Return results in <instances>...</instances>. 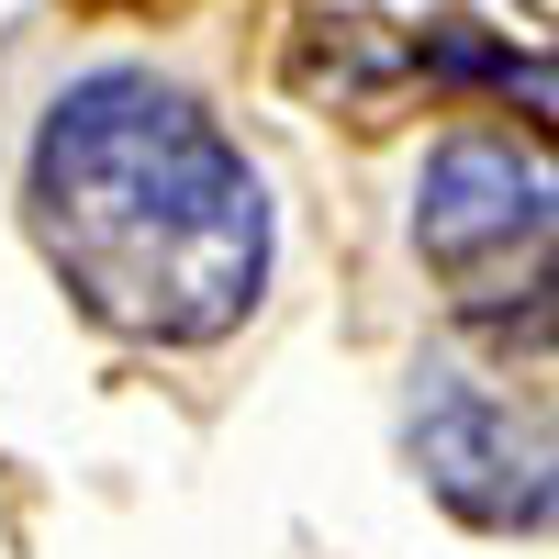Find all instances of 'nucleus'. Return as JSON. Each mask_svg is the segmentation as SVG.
<instances>
[{
    "label": "nucleus",
    "instance_id": "3",
    "mask_svg": "<svg viewBox=\"0 0 559 559\" xmlns=\"http://www.w3.org/2000/svg\"><path fill=\"white\" fill-rule=\"evenodd\" d=\"M403 459H414V481H426L459 526H481V537H537L548 526V426L515 403V392H492L481 369H459V358H414V381H403Z\"/></svg>",
    "mask_w": 559,
    "mask_h": 559
},
{
    "label": "nucleus",
    "instance_id": "4",
    "mask_svg": "<svg viewBox=\"0 0 559 559\" xmlns=\"http://www.w3.org/2000/svg\"><path fill=\"white\" fill-rule=\"evenodd\" d=\"M403 68H426L437 90H492V102L548 112V57L515 45V34H492V23H471V12H426L403 34Z\"/></svg>",
    "mask_w": 559,
    "mask_h": 559
},
{
    "label": "nucleus",
    "instance_id": "1",
    "mask_svg": "<svg viewBox=\"0 0 559 559\" xmlns=\"http://www.w3.org/2000/svg\"><path fill=\"white\" fill-rule=\"evenodd\" d=\"M23 224L57 292L123 347H224L269 292L280 213L202 90L79 68L23 146Z\"/></svg>",
    "mask_w": 559,
    "mask_h": 559
},
{
    "label": "nucleus",
    "instance_id": "2",
    "mask_svg": "<svg viewBox=\"0 0 559 559\" xmlns=\"http://www.w3.org/2000/svg\"><path fill=\"white\" fill-rule=\"evenodd\" d=\"M548 157L515 146L503 123H459L414 168V258L437 269L459 324H481L503 347H548Z\"/></svg>",
    "mask_w": 559,
    "mask_h": 559
}]
</instances>
